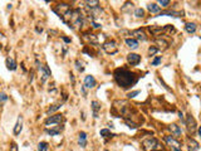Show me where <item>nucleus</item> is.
<instances>
[{"label":"nucleus","mask_w":201,"mask_h":151,"mask_svg":"<svg viewBox=\"0 0 201 151\" xmlns=\"http://www.w3.org/2000/svg\"><path fill=\"white\" fill-rule=\"evenodd\" d=\"M115 80H116V82L120 87L130 88L138 81V77L135 73H132V72H130L125 68H118L115 72Z\"/></svg>","instance_id":"f257e3e1"},{"label":"nucleus","mask_w":201,"mask_h":151,"mask_svg":"<svg viewBox=\"0 0 201 151\" xmlns=\"http://www.w3.org/2000/svg\"><path fill=\"white\" fill-rule=\"evenodd\" d=\"M142 147L145 151H162L163 147L161 145V142L155 138V137H151V138H147L142 142Z\"/></svg>","instance_id":"f03ea898"},{"label":"nucleus","mask_w":201,"mask_h":151,"mask_svg":"<svg viewBox=\"0 0 201 151\" xmlns=\"http://www.w3.org/2000/svg\"><path fill=\"white\" fill-rule=\"evenodd\" d=\"M63 121H64V117H63V115H60V113H57V115H54V116H50V117H48V118L45 120V122H44V126H45V128L54 127V126H58V125H60Z\"/></svg>","instance_id":"7ed1b4c3"},{"label":"nucleus","mask_w":201,"mask_h":151,"mask_svg":"<svg viewBox=\"0 0 201 151\" xmlns=\"http://www.w3.org/2000/svg\"><path fill=\"white\" fill-rule=\"evenodd\" d=\"M102 48H103L105 52L108 53V54H115V53L118 52V47H117V43H116L115 40H107V42H105L103 45H102Z\"/></svg>","instance_id":"20e7f679"},{"label":"nucleus","mask_w":201,"mask_h":151,"mask_svg":"<svg viewBox=\"0 0 201 151\" xmlns=\"http://www.w3.org/2000/svg\"><path fill=\"white\" fill-rule=\"evenodd\" d=\"M70 10V7L68 5V4H65V3H60V4H58L57 5V8L54 9V12L57 13V15L63 20V17L68 13Z\"/></svg>","instance_id":"39448f33"},{"label":"nucleus","mask_w":201,"mask_h":151,"mask_svg":"<svg viewBox=\"0 0 201 151\" xmlns=\"http://www.w3.org/2000/svg\"><path fill=\"white\" fill-rule=\"evenodd\" d=\"M183 123L187 126V131H188L190 133H195V132H196V130H197V125H196L195 118H193L191 115H187V118H186V121H185Z\"/></svg>","instance_id":"423d86ee"},{"label":"nucleus","mask_w":201,"mask_h":151,"mask_svg":"<svg viewBox=\"0 0 201 151\" xmlns=\"http://www.w3.org/2000/svg\"><path fill=\"white\" fill-rule=\"evenodd\" d=\"M39 72H40V78H42V82H45L49 77H50V69L48 65H39Z\"/></svg>","instance_id":"0eeeda50"},{"label":"nucleus","mask_w":201,"mask_h":151,"mask_svg":"<svg viewBox=\"0 0 201 151\" xmlns=\"http://www.w3.org/2000/svg\"><path fill=\"white\" fill-rule=\"evenodd\" d=\"M165 141L172 147L173 151H181V145H180L173 137H171V136H165Z\"/></svg>","instance_id":"6e6552de"},{"label":"nucleus","mask_w":201,"mask_h":151,"mask_svg":"<svg viewBox=\"0 0 201 151\" xmlns=\"http://www.w3.org/2000/svg\"><path fill=\"white\" fill-rule=\"evenodd\" d=\"M127 62L131 64V65H137L140 62H141V55L140 54H136V53H130L127 55Z\"/></svg>","instance_id":"1a4fd4ad"},{"label":"nucleus","mask_w":201,"mask_h":151,"mask_svg":"<svg viewBox=\"0 0 201 151\" xmlns=\"http://www.w3.org/2000/svg\"><path fill=\"white\" fill-rule=\"evenodd\" d=\"M168 128H170V131H171V135H172L175 138H180V137H181L182 131H181L180 126H177L176 123H172V125H170Z\"/></svg>","instance_id":"9d476101"},{"label":"nucleus","mask_w":201,"mask_h":151,"mask_svg":"<svg viewBox=\"0 0 201 151\" xmlns=\"http://www.w3.org/2000/svg\"><path fill=\"white\" fill-rule=\"evenodd\" d=\"M155 43H156L155 47L157 48V50H166V49L168 48V45H170L168 42L165 40V39H162V38H161V39H156Z\"/></svg>","instance_id":"9b49d317"},{"label":"nucleus","mask_w":201,"mask_h":151,"mask_svg":"<svg viewBox=\"0 0 201 151\" xmlns=\"http://www.w3.org/2000/svg\"><path fill=\"white\" fill-rule=\"evenodd\" d=\"M95 85H97V82H95V78L93 77V76H85V78H84V87L94 88Z\"/></svg>","instance_id":"f8f14e48"},{"label":"nucleus","mask_w":201,"mask_h":151,"mask_svg":"<svg viewBox=\"0 0 201 151\" xmlns=\"http://www.w3.org/2000/svg\"><path fill=\"white\" fill-rule=\"evenodd\" d=\"M92 112H93V117L98 118L99 117V112H100V103L98 101H93L92 102Z\"/></svg>","instance_id":"ddd939ff"},{"label":"nucleus","mask_w":201,"mask_h":151,"mask_svg":"<svg viewBox=\"0 0 201 151\" xmlns=\"http://www.w3.org/2000/svg\"><path fill=\"white\" fill-rule=\"evenodd\" d=\"M62 130H63V126H60V125L54 126V127H50V128H45V131H47L48 135H50V136H57V135H59Z\"/></svg>","instance_id":"4468645a"},{"label":"nucleus","mask_w":201,"mask_h":151,"mask_svg":"<svg viewBox=\"0 0 201 151\" xmlns=\"http://www.w3.org/2000/svg\"><path fill=\"white\" fill-rule=\"evenodd\" d=\"M5 64H7V68H8L9 70H15V69H17V67H18L17 62H15L13 58H10V57H8V58H7Z\"/></svg>","instance_id":"2eb2a0df"},{"label":"nucleus","mask_w":201,"mask_h":151,"mask_svg":"<svg viewBox=\"0 0 201 151\" xmlns=\"http://www.w3.org/2000/svg\"><path fill=\"white\" fill-rule=\"evenodd\" d=\"M22 128H23V117L19 116L18 120H17V123H15V126H14V135H19L20 131H22Z\"/></svg>","instance_id":"dca6fc26"},{"label":"nucleus","mask_w":201,"mask_h":151,"mask_svg":"<svg viewBox=\"0 0 201 151\" xmlns=\"http://www.w3.org/2000/svg\"><path fill=\"white\" fill-rule=\"evenodd\" d=\"M147 9H148L150 13H153V14H160V13H161V8H160L156 3H150L148 7H147Z\"/></svg>","instance_id":"f3484780"},{"label":"nucleus","mask_w":201,"mask_h":151,"mask_svg":"<svg viewBox=\"0 0 201 151\" xmlns=\"http://www.w3.org/2000/svg\"><path fill=\"white\" fill-rule=\"evenodd\" d=\"M182 12H175V10H167V12H161L160 15H170V17H175V18H180L182 17Z\"/></svg>","instance_id":"a211bd4d"},{"label":"nucleus","mask_w":201,"mask_h":151,"mask_svg":"<svg viewBox=\"0 0 201 151\" xmlns=\"http://www.w3.org/2000/svg\"><path fill=\"white\" fill-rule=\"evenodd\" d=\"M132 34H133V35L137 38V39H136L137 42H138V40H142V42H143V40H146V39H147V37H146L145 32H143V30H141V29H138V30H135Z\"/></svg>","instance_id":"6ab92c4d"},{"label":"nucleus","mask_w":201,"mask_h":151,"mask_svg":"<svg viewBox=\"0 0 201 151\" xmlns=\"http://www.w3.org/2000/svg\"><path fill=\"white\" fill-rule=\"evenodd\" d=\"M125 42H126L127 47L131 48V49H137L138 48V42L136 39H133V38H127Z\"/></svg>","instance_id":"aec40b11"},{"label":"nucleus","mask_w":201,"mask_h":151,"mask_svg":"<svg viewBox=\"0 0 201 151\" xmlns=\"http://www.w3.org/2000/svg\"><path fill=\"white\" fill-rule=\"evenodd\" d=\"M78 143L79 146L82 147H85L87 146V133L85 132H79V137H78Z\"/></svg>","instance_id":"412c9836"},{"label":"nucleus","mask_w":201,"mask_h":151,"mask_svg":"<svg viewBox=\"0 0 201 151\" xmlns=\"http://www.w3.org/2000/svg\"><path fill=\"white\" fill-rule=\"evenodd\" d=\"M187 142H188V150H190V151H197V150L200 148L198 142H196L193 138H188Z\"/></svg>","instance_id":"4be33fe9"},{"label":"nucleus","mask_w":201,"mask_h":151,"mask_svg":"<svg viewBox=\"0 0 201 151\" xmlns=\"http://www.w3.org/2000/svg\"><path fill=\"white\" fill-rule=\"evenodd\" d=\"M196 24L195 23H186L185 24V29H186V32L187 33H190V34H192V33H195L196 32Z\"/></svg>","instance_id":"5701e85b"},{"label":"nucleus","mask_w":201,"mask_h":151,"mask_svg":"<svg viewBox=\"0 0 201 151\" xmlns=\"http://www.w3.org/2000/svg\"><path fill=\"white\" fill-rule=\"evenodd\" d=\"M99 135L102 136V137H105V138H111V137H113L115 135L110 131V130H107V128H102L99 131Z\"/></svg>","instance_id":"b1692460"},{"label":"nucleus","mask_w":201,"mask_h":151,"mask_svg":"<svg viewBox=\"0 0 201 151\" xmlns=\"http://www.w3.org/2000/svg\"><path fill=\"white\" fill-rule=\"evenodd\" d=\"M148 29H150V32L152 33V35H158L160 33L163 32V28H161V27H150Z\"/></svg>","instance_id":"393cba45"},{"label":"nucleus","mask_w":201,"mask_h":151,"mask_svg":"<svg viewBox=\"0 0 201 151\" xmlns=\"http://www.w3.org/2000/svg\"><path fill=\"white\" fill-rule=\"evenodd\" d=\"M83 38H84V39H87V40H88V42H90V43H94V44L97 43V37H95L94 34H84V35H83Z\"/></svg>","instance_id":"a878e982"},{"label":"nucleus","mask_w":201,"mask_h":151,"mask_svg":"<svg viewBox=\"0 0 201 151\" xmlns=\"http://www.w3.org/2000/svg\"><path fill=\"white\" fill-rule=\"evenodd\" d=\"M85 4H87V7H88V8L94 9V8H97V7H98L99 2H97V0H88V2H85Z\"/></svg>","instance_id":"bb28decb"},{"label":"nucleus","mask_w":201,"mask_h":151,"mask_svg":"<svg viewBox=\"0 0 201 151\" xmlns=\"http://www.w3.org/2000/svg\"><path fill=\"white\" fill-rule=\"evenodd\" d=\"M48 147H49V146H48V143H47V142H44V141L38 143V151H48Z\"/></svg>","instance_id":"cd10ccee"},{"label":"nucleus","mask_w":201,"mask_h":151,"mask_svg":"<svg viewBox=\"0 0 201 151\" xmlns=\"http://www.w3.org/2000/svg\"><path fill=\"white\" fill-rule=\"evenodd\" d=\"M135 17H136V18H143V17H145V10L141 9V8H137V9L135 10Z\"/></svg>","instance_id":"c85d7f7f"},{"label":"nucleus","mask_w":201,"mask_h":151,"mask_svg":"<svg viewBox=\"0 0 201 151\" xmlns=\"http://www.w3.org/2000/svg\"><path fill=\"white\" fill-rule=\"evenodd\" d=\"M62 107V103H57V105H53L52 107L48 108V113H52V112H55L57 110H59Z\"/></svg>","instance_id":"c756f323"},{"label":"nucleus","mask_w":201,"mask_h":151,"mask_svg":"<svg viewBox=\"0 0 201 151\" xmlns=\"http://www.w3.org/2000/svg\"><path fill=\"white\" fill-rule=\"evenodd\" d=\"M75 68H77V70H78V72H83V70H84L83 63H82L79 59H77V60H75Z\"/></svg>","instance_id":"7c9ffc66"},{"label":"nucleus","mask_w":201,"mask_h":151,"mask_svg":"<svg viewBox=\"0 0 201 151\" xmlns=\"http://www.w3.org/2000/svg\"><path fill=\"white\" fill-rule=\"evenodd\" d=\"M126 121V125L130 127V128H136L137 127V123H135L133 121H131V120H125Z\"/></svg>","instance_id":"2f4dec72"},{"label":"nucleus","mask_w":201,"mask_h":151,"mask_svg":"<svg viewBox=\"0 0 201 151\" xmlns=\"http://www.w3.org/2000/svg\"><path fill=\"white\" fill-rule=\"evenodd\" d=\"M157 52H158V50H157V48H156L155 45H151V47L148 48V53H150V55H155Z\"/></svg>","instance_id":"473e14b6"},{"label":"nucleus","mask_w":201,"mask_h":151,"mask_svg":"<svg viewBox=\"0 0 201 151\" xmlns=\"http://www.w3.org/2000/svg\"><path fill=\"white\" fill-rule=\"evenodd\" d=\"M158 4H160L161 7H163V8H167V7L170 5V2H168V0H160ZM160 5H158V7H160Z\"/></svg>","instance_id":"72a5a7b5"},{"label":"nucleus","mask_w":201,"mask_h":151,"mask_svg":"<svg viewBox=\"0 0 201 151\" xmlns=\"http://www.w3.org/2000/svg\"><path fill=\"white\" fill-rule=\"evenodd\" d=\"M5 101H8V96L4 92H0V103H3Z\"/></svg>","instance_id":"f704fd0d"},{"label":"nucleus","mask_w":201,"mask_h":151,"mask_svg":"<svg viewBox=\"0 0 201 151\" xmlns=\"http://www.w3.org/2000/svg\"><path fill=\"white\" fill-rule=\"evenodd\" d=\"M160 63H161V57H156V58L152 60V63H151V64H152V65H158Z\"/></svg>","instance_id":"c9c22d12"},{"label":"nucleus","mask_w":201,"mask_h":151,"mask_svg":"<svg viewBox=\"0 0 201 151\" xmlns=\"http://www.w3.org/2000/svg\"><path fill=\"white\" fill-rule=\"evenodd\" d=\"M138 93H140V91H133V92H130V93L127 95V97H128V98H133V97H136Z\"/></svg>","instance_id":"e433bc0d"},{"label":"nucleus","mask_w":201,"mask_h":151,"mask_svg":"<svg viewBox=\"0 0 201 151\" xmlns=\"http://www.w3.org/2000/svg\"><path fill=\"white\" fill-rule=\"evenodd\" d=\"M10 151H18V146H17L15 143H12V146H10Z\"/></svg>","instance_id":"4c0bfd02"},{"label":"nucleus","mask_w":201,"mask_h":151,"mask_svg":"<svg viewBox=\"0 0 201 151\" xmlns=\"http://www.w3.org/2000/svg\"><path fill=\"white\" fill-rule=\"evenodd\" d=\"M92 25H93V28H95V29H98V28H100V25H99L98 23H95L94 20H92Z\"/></svg>","instance_id":"58836bf2"},{"label":"nucleus","mask_w":201,"mask_h":151,"mask_svg":"<svg viewBox=\"0 0 201 151\" xmlns=\"http://www.w3.org/2000/svg\"><path fill=\"white\" fill-rule=\"evenodd\" d=\"M80 90H82V93H83V96H84V97H85V96H87V93H85V87H84V86H83V87H82V88H80Z\"/></svg>","instance_id":"ea45409f"},{"label":"nucleus","mask_w":201,"mask_h":151,"mask_svg":"<svg viewBox=\"0 0 201 151\" xmlns=\"http://www.w3.org/2000/svg\"><path fill=\"white\" fill-rule=\"evenodd\" d=\"M63 40H64L65 43H70V39H69V38H67V37H63Z\"/></svg>","instance_id":"a19ab883"},{"label":"nucleus","mask_w":201,"mask_h":151,"mask_svg":"<svg viewBox=\"0 0 201 151\" xmlns=\"http://www.w3.org/2000/svg\"><path fill=\"white\" fill-rule=\"evenodd\" d=\"M0 35H2V34H0Z\"/></svg>","instance_id":"79ce46f5"}]
</instances>
